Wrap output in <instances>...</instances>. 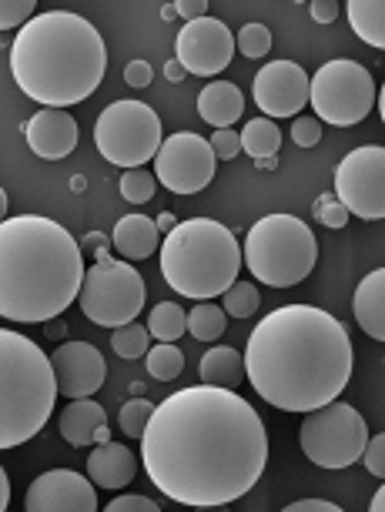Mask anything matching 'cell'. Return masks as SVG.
Segmentation results:
<instances>
[{"instance_id": "obj_28", "label": "cell", "mask_w": 385, "mask_h": 512, "mask_svg": "<svg viewBox=\"0 0 385 512\" xmlns=\"http://www.w3.org/2000/svg\"><path fill=\"white\" fill-rule=\"evenodd\" d=\"M148 328H151V338H158V342H175V338L188 332V312L175 302H161L151 308Z\"/></svg>"}, {"instance_id": "obj_26", "label": "cell", "mask_w": 385, "mask_h": 512, "mask_svg": "<svg viewBox=\"0 0 385 512\" xmlns=\"http://www.w3.org/2000/svg\"><path fill=\"white\" fill-rule=\"evenodd\" d=\"M242 148L255 161L278 158V151H282V131H278V124L272 118H252L242 128Z\"/></svg>"}, {"instance_id": "obj_7", "label": "cell", "mask_w": 385, "mask_h": 512, "mask_svg": "<svg viewBox=\"0 0 385 512\" xmlns=\"http://www.w3.org/2000/svg\"><path fill=\"white\" fill-rule=\"evenodd\" d=\"M242 258L255 282L272 288H295L312 275L315 262H319V241L302 218L265 215L245 235Z\"/></svg>"}, {"instance_id": "obj_2", "label": "cell", "mask_w": 385, "mask_h": 512, "mask_svg": "<svg viewBox=\"0 0 385 512\" xmlns=\"http://www.w3.org/2000/svg\"><path fill=\"white\" fill-rule=\"evenodd\" d=\"M352 338L332 312L282 305L248 335L252 389L282 412H312L335 402L352 379Z\"/></svg>"}, {"instance_id": "obj_48", "label": "cell", "mask_w": 385, "mask_h": 512, "mask_svg": "<svg viewBox=\"0 0 385 512\" xmlns=\"http://www.w3.org/2000/svg\"><path fill=\"white\" fill-rule=\"evenodd\" d=\"M44 328H47V338H64V335H67L64 315H61V318H51V322H44Z\"/></svg>"}, {"instance_id": "obj_30", "label": "cell", "mask_w": 385, "mask_h": 512, "mask_svg": "<svg viewBox=\"0 0 385 512\" xmlns=\"http://www.w3.org/2000/svg\"><path fill=\"white\" fill-rule=\"evenodd\" d=\"M144 362H148L151 379H158V382H171L185 372V352H181L175 342L151 345V352L144 355Z\"/></svg>"}, {"instance_id": "obj_6", "label": "cell", "mask_w": 385, "mask_h": 512, "mask_svg": "<svg viewBox=\"0 0 385 512\" xmlns=\"http://www.w3.org/2000/svg\"><path fill=\"white\" fill-rule=\"evenodd\" d=\"M161 275L178 295L211 302L238 282L242 245L215 218H188L161 241Z\"/></svg>"}, {"instance_id": "obj_9", "label": "cell", "mask_w": 385, "mask_h": 512, "mask_svg": "<svg viewBox=\"0 0 385 512\" xmlns=\"http://www.w3.org/2000/svg\"><path fill=\"white\" fill-rule=\"evenodd\" d=\"M298 446L305 459L319 469H349L362 459L369 446V425L362 412L349 402H329L322 409L305 412L302 429H298Z\"/></svg>"}, {"instance_id": "obj_46", "label": "cell", "mask_w": 385, "mask_h": 512, "mask_svg": "<svg viewBox=\"0 0 385 512\" xmlns=\"http://www.w3.org/2000/svg\"><path fill=\"white\" fill-rule=\"evenodd\" d=\"M7 506H11V479L0 469V512H7Z\"/></svg>"}, {"instance_id": "obj_18", "label": "cell", "mask_w": 385, "mask_h": 512, "mask_svg": "<svg viewBox=\"0 0 385 512\" xmlns=\"http://www.w3.org/2000/svg\"><path fill=\"white\" fill-rule=\"evenodd\" d=\"M24 138L37 158L61 161L77 148V121L64 108H41L24 124Z\"/></svg>"}, {"instance_id": "obj_42", "label": "cell", "mask_w": 385, "mask_h": 512, "mask_svg": "<svg viewBox=\"0 0 385 512\" xmlns=\"http://www.w3.org/2000/svg\"><path fill=\"white\" fill-rule=\"evenodd\" d=\"M285 512H342V506L329 499H298V502H288Z\"/></svg>"}, {"instance_id": "obj_38", "label": "cell", "mask_w": 385, "mask_h": 512, "mask_svg": "<svg viewBox=\"0 0 385 512\" xmlns=\"http://www.w3.org/2000/svg\"><path fill=\"white\" fill-rule=\"evenodd\" d=\"M211 148H215V154L221 161H231L238 158L245 148H242V131H231V128H221L211 134Z\"/></svg>"}, {"instance_id": "obj_25", "label": "cell", "mask_w": 385, "mask_h": 512, "mask_svg": "<svg viewBox=\"0 0 385 512\" xmlns=\"http://www.w3.org/2000/svg\"><path fill=\"white\" fill-rule=\"evenodd\" d=\"M352 31L369 47L385 51V0H349L345 4Z\"/></svg>"}, {"instance_id": "obj_32", "label": "cell", "mask_w": 385, "mask_h": 512, "mask_svg": "<svg viewBox=\"0 0 385 512\" xmlns=\"http://www.w3.org/2000/svg\"><path fill=\"white\" fill-rule=\"evenodd\" d=\"M158 405H151L144 395H134V399H128L121 405V415H118V425H121V432L128 439H141L144 436V429H148V422H151V415Z\"/></svg>"}, {"instance_id": "obj_43", "label": "cell", "mask_w": 385, "mask_h": 512, "mask_svg": "<svg viewBox=\"0 0 385 512\" xmlns=\"http://www.w3.org/2000/svg\"><path fill=\"white\" fill-rule=\"evenodd\" d=\"M312 21H319V24H332L335 17H339V4L335 0H312Z\"/></svg>"}, {"instance_id": "obj_27", "label": "cell", "mask_w": 385, "mask_h": 512, "mask_svg": "<svg viewBox=\"0 0 385 512\" xmlns=\"http://www.w3.org/2000/svg\"><path fill=\"white\" fill-rule=\"evenodd\" d=\"M225 325H228V312L215 302H195V308L188 312V332L198 342H215V338L225 335Z\"/></svg>"}, {"instance_id": "obj_37", "label": "cell", "mask_w": 385, "mask_h": 512, "mask_svg": "<svg viewBox=\"0 0 385 512\" xmlns=\"http://www.w3.org/2000/svg\"><path fill=\"white\" fill-rule=\"evenodd\" d=\"M292 141L298 144V148H315V144L322 141V121L298 114L295 124H292Z\"/></svg>"}, {"instance_id": "obj_11", "label": "cell", "mask_w": 385, "mask_h": 512, "mask_svg": "<svg viewBox=\"0 0 385 512\" xmlns=\"http://www.w3.org/2000/svg\"><path fill=\"white\" fill-rule=\"evenodd\" d=\"M312 111L332 128H352L375 108V81L359 61L339 57L312 74Z\"/></svg>"}, {"instance_id": "obj_23", "label": "cell", "mask_w": 385, "mask_h": 512, "mask_svg": "<svg viewBox=\"0 0 385 512\" xmlns=\"http://www.w3.org/2000/svg\"><path fill=\"white\" fill-rule=\"evenodd\" d=\"M245 111V98L238 84L231 81H211L205 91L198 94V114L205 124H215V131L231 128Z\"/></svg>"}, {"instance_id": "obj_50", "label": "cell", "mask_w": 385, "mask_h": 512, "mask_svg": "<svg viewBox=\"0 0 385 512\" xmlns=\"http://www.w3.org/2000/svg\"><path fill=\"white\" fill-rule=\"evenodd\" d=\"M372 512H382L385 509V486L379 489V492H375V499H372V506H369Z\"/></svg>"}, {"instance_id": "obj_4", "label": "cell", "mask_w": 385, "mask_h": 512, "mask_svg": "<svg viewBox=\"0 0 385 512\" xmlns=\"http://www.w3.org/2000/svg\"><path fill=\"white\" fill-rule=\"evenodd\" d=\"M108 47L88 17L44 11L11 44V74L41 108H74L101 88Z\"/></svg>"}, {"instance_id": "obj_24", "label": "cell", "mask_w": 385, "mask_h": 512, "mask_svg": "<svg viewBox=\"0 0 385 512\" xmlns=\"http://www.w3.org/2000/svg\"><path fill=\"white\" fill-rule=\"evenodd\" d=\"M201 382L205 385H218V389H238L242 382H248V369H245V355L231 345H215L201 355Z\"/></svg>"}, {"instance_id": "obj_16", "label": "cell", "mask_w": 385, "mask_h": 512, "mask_svg": "<svg viewBox=\"0 0 385 512\" xmlns=\"http://www.w3.org/2000/svg\"><path fill=\"white\" fill-rule=\"evenodd\" d=\"M27 512H98V492L94 479L74 469L41 472L24 496Z\"/></svg>"}, {"instance_id": "obj_45", "label": "cell", "mask_w": 385, "mask_h": 512, "mask_svg": "<svg viewBox=\"0 0 385 512\" xmlns=\"http://www.w3.org/2000/svg\"><path fill=\"white\" fill-rule=\"evenodd\" d=\"M84 248H94V251H98V255H94L98 262H104V258H111V255H108V238L94 235V231H91L88 238H84Z\"/></svg>"}, {"instance_id": "obj_13", "label": "cell", "mask_w": 385, "mask_h": 512, "mask_svg": "<svg viewBox=\"0 0 385 512\" xmlns=\"http://www.w3.org/2000/svg\"><path fill=\"white\" fill-rule=\"evenodd\" d=\"M218 154L195 131H178L165 138L158 158H154V178L175 195H198L215 178Z\"/></svg>"}, {"instance_id": "obj_14", "label": "cell", "mask_w": 385, "mask_h": 512, "mask_svg": "<svg viewBox=\"0 0 385 512\" xmlns=\"http://www.w3.org/2000/svg\"><path fill=\"white\" fill-rule=\"evenodd\" d=\"M238 51L235 34L228 31L225 21L218 17H201V21H191L181 27L175 54L181 67L195 77H215L231 64V57Z\"/></svg>"}, {"instance_id": "obj_19", "label": "cell", "mask_w": 385, "mask_h": 512, "mask_svg": "<svg viewBox=\"0 0 385 512\" xmlns=\"http://www.w3.org/2000/svg\"><path fill=\"white\" fill-rule=\"evenodd\" d=\"M88 476L98 489L118 492L131 486V479L138 476V456L128 446H121V442H101L88 456Z\"/></svg>"}, {"instance_id": "obj_31", "label": "cell", "mask_w": 385, "mask_h": 512, "mask_svg": "<svg viewBox=\"0 0 385 512\" xmlns=\"http://www.w3.org/2000/svg\"><path fill=\"white\" fill-rule=\"evenodd\" d=\"M262 305V295H258V285L252 282H235L221 295V308L231 315V318H252Z\"/></svg>"}, {"instance_id": "obj_33", "label": "cell", "mask_w": 385, "mask_h": 512, "mask_svg": "<svg viewBox=\"0 0 385 512\" xmlns=\"http://www.w3.org/2000/svg\"><path fill=\"white\" fill-rule=\"evenodd\" d=\"M121 198L131 201V205H144V201L154 198V188H158V178L148 175L144 168H128L121 175Z\"/></svg>"}, {"instance_id": "obj_36", "label": "cell", "mask_w": 385, "mask_h": 512, "mask_svg": "<svg viewBox=\"0 0 385 512\" xmlns=\"http://www.w3.org/2000/svg\"><path fill=\"white\" fill-rule=\"evenodd\" d=\"M34 21V0H4L0 4V31H11V27H24Z\"/></svg>"}, {"instance_id": "obj_34", "label": "cell", "mask_w": 385, "mask_h": 512, "mask_svg": "<svg viewBox=\"0 0 385 512\" xmlns=\"http://www.w3.org/2000/svg\"><path fill=\"white\" fill-rule=\"evenodd\" d=\"M235 41H238V54H245L248 61L265 57L268 51H272V31H268L265 24H245Z\"/></svg>"}, {"instance_id": "obj_1", "label": "cell", "mask_w": 385, "mask_h": 512, "mask_svg": "<svg viewBox=\"0 0 385 512\" xmlns=\"http://www.w3.org/2000/svg\"><path fill=\"white\" fill-rule=\"evenodd\" d=\"M141 462L161 496L181 506H231L262 479L268 432L235 389L188 385L154 409L141 436Z\"/></svg>"}, {"instance_id": "obj_21", "label": "cell", "mask_w": 385, "mask_h": 512, "mask_svg": "<svg viewBox=\"0 0 385 512\" xmlns=\"http://www.w3.org/2000/svg\"><path fill=\"white\" fill-rule=\"evenodd\" d=\"M352 315L365 335L385 342V268H375L359 282L352 295Z\"/></svg>"}, {"instance_id": "obj_51", "label": "cell", "mask_w": 385, "mask_h": 512, "mask_svg": "<svg viewBox=\"0 0 385 512\" xmlns=\"http://www.w3.org/2000/svg\"><path fill=\"white\" fill-rule=\"evenodd\" d=\"M161 14H165V21H171V17H178L175 4H165V7H161Z\"/></svg>"}, {"instance_id": "obj_35", "label": "cell", "mask_w": 385, "mask_h": 512, "mask_svg": "<svg viewBox=\"0 0 385 512\" xmlns=\"http://www.w3.org/2000/svg\"><path fill=\"white\" fill-rule=\"evenodd\" d=\"M315 218H319L325 228H335V231H339V228L349 225V218H352V215H349V208H345L342 201L329 191V195H319V201H315Z\"/></svg>"}, {"instance_id": "obj_8", "label": "cell", "mask_w": 385, "mask_h": 512, "mask_svg": "<svg viewBox=\"0 0 385 512\" xmlns=\"http://www.w3.org/2000/svg\"><path fill=\"white\" fill-rule=\"evenodd\" d=\"M94 144H98L101 158L118 164V168H144L148 161L158 158L161 144V118L151 104L124 98L114 101L101 111L94 124Z\"/></svg>"}, {"instance_id": "obj_22", "label": "cell", "mask_w": 385, "mask_h": 512, "mask_svg": "<svg viewBox=\"0 0 385 512\" xmlns=\"http://www.w3.org/2000/svg\"><path fill=\"white\" fill-rule=\"evenodd\" d=\"M108 429V412L94 399H71V405L61 415V436L67 446L84 449L98 446V432Z\"/></svg>"}, {"instance_id": "obj_40", "label": "cell", "mask_w": 385, "mask_h": 512, "mask_svg": "<svg viewBox=\"0 0 385 512\" xmlns=\"http://www.w3.org/2000/svg\"><path fill=\"white\" fill-rule=\"evenodd\" d=\"M108 512H161V506L148 496H118L108 502Z\"/></svg>"}, {"instance_id": "obj_20", "label": "cell", "mask_w": 385, "mask_h": 512, "mask_svg": "<svg viewBox=\"0 0 385 512\" xmlns=\"http://www.w3.org/2000/svg\"><path fill=\"white\" fill-rule=\"evenodd\" d=\"M161 231L158 221H151L148 215H124L118 218V225L111 231V245L118 248L121 258L128 262H144L154 251H161Z\"/></svg>"}, {"instance_id": "obj_10", "label": "cell", "mask_w": 385, "mask_h": 512, "mask_svg": "<svg viewBox=\"0 0 385 512\" xmlns=\"http://www.w3.org/2000/svg\"><path fill=\"white\" fill-rule=\"evenodd\" d=\"M144 298H148V285H144L141 272L128 258H104L94 262L84 275L77 305L88 322L101 328H121L138 322L144 312Z\"/></svg>"}, {"instance_id": "obj_39", "label": "cell", "mask_w": 385, "mask_h": 512, "mask_svg": "<svg viewBox=\"0 0 385 512\" xmlns=\"http://www.w3.org/2000/svg\"><path fill=\"white\" fill-rule=\"evenodd\" d=\"M362 462L375 479L385 482V432L382 436H369V446H365V452H362Z\"/></svg>"}, {"instance_id": "obj_41", "label": "cell", "mask_w": 385, "mask_h": 512, "mask_svg": "<svg viewBox=\"0 0 385 512\" xmlns=\"http://www.w3.org/2000/svg\"><path fill=\"white\" fill-rule=\"evenodd\" d=\"M124 84L134 91H144L151 84V64L148 61H131L124 67Z\"/></svg>"}, {"instance_id": "obj_49", "label": "cell", "mask_w": 385, "mask_h": 512, "mask_svg": "<svg viewBox=\"0 0 385 512\" xmlns=\"http://www.w3.org/2000/svg\"><path fill=\"white\" fill-rule=\"evenodd\" d=\"M175 228H178V221H175V215H171V211L158 215V231H161V235H171Z\"/></svg>"}, {"instance_id": "obj_17", "label": "cell", "mask_w": 385, "mask_h": 512, "mask_svg": "<svg viewBox=\"0 0 385 512\" xmlns=\"http://www.w3.org/2000/svg\"><path fill=\"white\" fill-rule=\"evenodd\" d=\"M57 389L67 399H91L108 379V365L98 345L91 342H64L51 352Z\"/></svg>"}, {"instance_id": "obj_3", "label": "cell", "mask_w": 385, "mask_h": 512, "mask_svg": "<svg viewBox=\"0 0 385 512\" xmlns=\"http://www.w3.org/2000/svg\"><path fill=\"white\" fill-rule=\"evenodd\" d=\"M81 245L44 215H17L0 225V315L7 322H51L77 302L84 285Z\"/></svg>"}, {"instance_id": "obj_47", "label": "cell", "mask_w": 385, "mask_h": 512, "mask_svg": "<svg viewBox=\"0 0 385 512\" xmlns=\"http://www.w3.org/2000/svg\"><path fill=\"white\" fill-rule=\"evenodd\" d=\"M165 77H168V81H185V77H188V71H185V67H181V61H178V57H175V61H168L165 64Z\"/></svg>"}, {"instance_id": "obj_15", "label": "cell", "mask_w": 385, "mask_h": 512, "mask_svg": "<svg viewBox=\"0 0 385 512\" xmlns=\"http://www.w3.org/2000/svg\"><path fill=\"white\" fill-rule=\"evenodd\" d=\"M252 98L265 118H298L312 101V77L295 61H272L255 74Z\"/></svg>"}, {"instance_id": "obj_5", "label": "cell", "mask_w": 385, "mask_h": 512, "mask_svg": "<svg viewBox=\"0 0 385 512\" xmlns=\"http://www.w3.org/2000/svg\"><path fill=\"white\" fill-rule=\"evenodd\" d=\"M54 362L34 338L0 332V449H17L44 429L54 412Z\"/></svg>"}, {"instance_id": "obj_29", "label": "cell", "mask_w": 385, "mask_h": 512, "mask_svg": "<svg viewBox=\"0 0 385 512\" xmlns=\"http://www.w3.org/2000/svg\"><path fill=\"white\" fill-rule=\"evenodd\" d=\"M111 349L118 359H144L151 352V328L141 325V322H131V325H121L111 332Z\"/></svg>"}, {"instance_id": "obj_12", "label": "cell", "mask_w": 385, "mask_h": 512, "mask_svg": "<svg viewBox=\"0 0 385 512\" xmlns=\"http://www.w3.org/2000/svg\"><path fill=\"white\" fill-rule=\"evenodd\" d=\"M335 198L362 221L385 218V148L365 144L342 158L335 168Z\"/></svg>"}, {"instance_id": "obj_44", "label": "cell", "mask_w": 385, "mask_h": 512, "mask_svg": "<svg viewBox=\"0 0 385 512\" xmlns=\"http://www.w3.org/2000/svg\"><path fill=\"white\" fill-rule=\"evenodd\" d=\"M175 11H178V17H188V24L201 21V17L208 14V0H178Z\"/></svg>"}]
</instances>
